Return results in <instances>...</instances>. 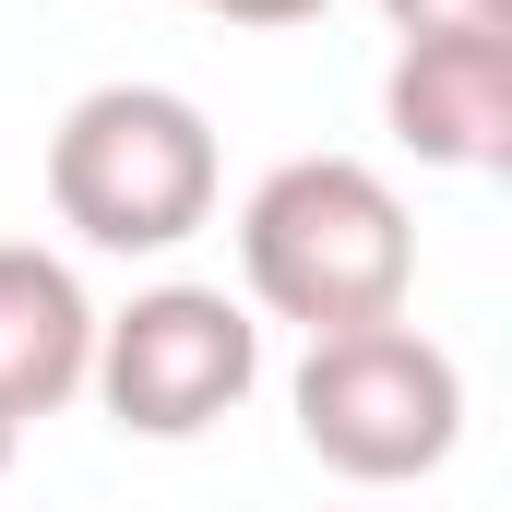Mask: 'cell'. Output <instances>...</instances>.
Segmentation results:
<instances>
[{
    "label": "cell",
    "instance_id": "6da1fadb",
    "mask_svg": "<svg viewBox=\"0 0 512 512\" xmlns=\"http://www.w3.org/2000/svg\"><path fill=\"white\" fill-rule=\"evenodd\" d=\"M239 286H251V310L298 322V334L405 322V286H417L405 191L370 155H286L239 203Z\"/></svg>",
    "mask_w": 512,
    "mask_h": 512
},
{
    "label": "cell",
    "instance_id": "7a4b0ae2",
    "mask_svg": "<svg viewBox=\"0 0 512 512\" xmlns=\"http://www.w3.org/2000/svg\"><path fill=\"white\" fill-rule=\"evenodd\" d=\"M215 191H227L215 120L179 84H96L48 131V215L84 251L155 262V251H179L191 227H215Z\"/></svg>",
    "mask_w": 512,
    "mask_h": 512
},
{
    "label": "cell",
    "instance_id": "3957f363",
    "mask_svg": "<svg viewBox=\"0 0 512 512\" xmlns=\"http://www.w3.org/2000/svg\"><path fill=\"white\" fill-rule=\"evenodd\" d=\"M298 441L346 489L441 477L453 441H465V370H453V346H429L417 322L310 334V358H298Z\"/></svg>",
    "mask_w": 512,
    "mask_h": 512
},
{
    "label": "cell",
    "instance_id": "277c9868",
    "mask_svg": "<svg viewBox=\"0 0 512 512\" xmlns=\"http://www.w3.org/2000/svg\"><path fill=\"white\" fill-rule=\"evenodd\" d=\"M251 382H262V322L227 286H143L131 310H96L84 393L131 441H203L215 417L251 405Z\"/></svg>",
    "mask_w": 512,
    "mask_h": 512
},
{
    "label": "cell",
    "instance_id": "5b68a950",
    "mask_svg": "<svg viewBox=\"0 0 512 512\" xmlns=\"http://www.w3.org/2000/svg\"><path fill=\"white\" fill-rule=\"evenodd\" d=\"M382 120L417 167L489 179L512 155V36H405L382 72Z\"/></svg>",
    "mask_w": 512,
    "mask_h": 512
},
{
    "label": "cell",
    "instance_id": "8992f818",
    "mask_svg": "<svg viewBox=\"0 0 512 512\" xmlns=\"http://www.w3.org/2000/svg\"><path fill=\"white\" fill-rule=\"evenodd\" d=\"M96 370V298L36 239H0V417H48Z\"/></svg>",
    "mask_w": 512,
    "mask_h": 512
},
{
    "label": "cell",
    "instance_id": "52a82bcc",
    "mask_svg": "<svg viewBox=\"0 0 512 512\" xmlns=\"http://www.w3.org/2000/svg\"><path fill=\"white\" fill-rule=\"evenodd\" d=\"M393 36H512V0H382Z\"/></svg>",
    "mask_w": 512,
    "mask_h": 512
},
{
    "label": "cell",
    "instance_id": "ba28073f",
    "mask_svg": "<svg viewBox=\"0 0 512 512\" xmlns=\"http://www.w3.org/2000/svg\"><path fill=\"white\" fill-rule=\"evenodd\" d=\"M215 24H310V12H334V0H203Z\"/></svg>",
    "mask_w": 512,
    "mask_h": 512
},
{
    "label": "cell",
    "instance_id": "9c48e42d",
    "mask_svg": "<svg viewBox=\"0 0 512 512\" xmlns=\"http://www.w3.org/2000/svg\"><path fill=\"white\" fill-rule=\"evenodd\" d=\"M12 441H24V417H0V477H12Z\"/></svg>",
    "mask_w": 512,
    "mask_h": 512
}]
</instances>
